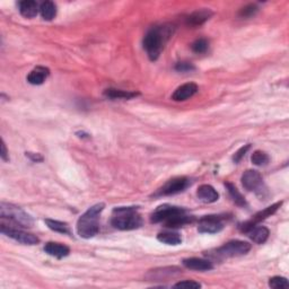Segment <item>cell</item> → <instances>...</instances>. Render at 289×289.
<instances>
[{
	"label": "cell",
	"mask_w": 289,
	"mask_h": 289,
	"mask_svg": "<svg viewBox=\"0 0 289 289\" xmlns=\"http://www.w3.org/2000/svg\"><path fill=\"white\" fill-rule=\"evenodd\" d=\"M175 288H201V285L199 283H197L195 280H184V281H180V283L174 285Z\"/></svg>",
	"instance_id": "cell-30"
},
{
	"label": "cell",
	"mask_w": 289,
	"mask_h": 289,
	"mask_svg": "<svg viewBox=\"0 0 289 289\" xmlns=\"http://www.w3.org/2000/svg\"><path fill=\"white\" fill-rule=\"evenodd\" d=\"M112 226L120 230H133L141 227L142 218L137 207H119L113 210Z\"/></svg>",
	"instance_id": "cell-3"
},
{
	"label": "cell",
	"mask_w": 289,
	"mask_h": 289,
	"mask_svg": "<svg viewBox=\"0 0 289 289\" xmlns=\"http://www.w3.org/2000/svg\"><path fill=\"white\" fill-rule=\"evenodd\" d=\"M18 8H20V13L22 16L25 18H34L38 15L39 12V6L34 0H24L18 3Z\"/></svg>",
	"instance_id": "cell-17"
},
{
	"label": "cell",
	"mask_w": 289,
	"mask_h": 289,
	"mask_svg": "<svg viewBox=\"0 0 289 289\" xmlns=\"http://www.w3.org/2000/svg\"><path fill=\"white\" fill-rule=\"evenodd\" d=\"M172 34H173V26L167 24L155 26L147 32L144 39V47L149 59L153 61L158 59Z\"/></svg>",
	"instance_id": "cell-1"
},
{
	"label": "cell",
	"mask_w": 289,
	"mask_h": 289,
	"mask_svg": "<svg viewBox=\"0 0 289 289\" xmlns=\"http://www.w3.org/2000/svg\"><path fill=\"white\" fill-rule=\"evenodd\" d=\"M251 250V244L244 241H230L216 250V258H235L246 254Z\"/></svg>",
	"instance_id": "cell-5"
},
{
	"label": "cell",
	"mask_w": 289,
	"mask_h": 289,
	"mask_svg": "<svg viewBox=\"0 0 289 289\" xmlns=\"http://www.w3.org/2000/svg\"><path fill=\"white\" fill-rule=\"evenodd\" d=\"M45 224L47 227L51 230H53V232L61 234H70V230H69V226L67 222L54 221V219H45Z\"/></svg>",
	"instance_id": "cell-24"
},
{
	"label": "cell",
	"mask_w": 289,
	"mask_h": 289,
	"mask_svg": "<svg viewBox=\"0 0 289 289\" xmlns=\"http://www.w3.org/2000/svg\"><path fill=\"white\" fill-rule=\"evenodd\" d=\"M269 286L274 289H288L289 288V281L285 277H272L269 280Z\"/></svg>",
	"instance_id": "cell-27"
},
{
	"label": "cell",
	"mask_w": 289,
	"mask_h": 289,
	"mask_svg": "<svg viewBox=\"0 0 289 289\" xmlns=\"http://www.w3.org/2000/svg\"><path fill=\"white\" fill-rule=\"evenodd\" d=\"M198 91V86L195 83H186L183 84L180 87H178L174 90L173 95H172V100L175 102H183L191 98Z\"/></svg>",
	"instance_id": "cell-12"
},
{
	"label": "cell",
	"mask_w": 289,
	"mask_h": 289,
	"mask_svg": "<svg viewBox=\"0 0 289 289\" xmlns=\"http://www.w3.org/2000/svg\"><path fill=\"white\" fill-rule=\"evenodd\" d=\"M49 69L44 67H36L27 76V82L32 85H42L49 76Z\"/></svg>",
	"instance_id": "cell-18"
},
{
	"label": "cell",
	"mask_w": 289,
	"mask_h": 289,
	"mask_svg": "<svg viewBox=\"0 0 289 289\" xmlns=\"http://www.w3.org/2000/svg\"><path fill=\"white\" fill-rule=\"evenodd\" d=\"M195 69H196L195 66L190 64V62H178V64H177V66H175V70L180 72H189V71L195 70Z\"/></svg>",
	"instance_id": "cell-31"
},
{
	"label": "cell",
	"mask_w": 289,
	"mask_h": 289,
	"mask_svg": "<svg viewBox=\"0 0 289 289\" xmlns=\"http://www.w3.org/2000/svg\"><path fill=\"white\" fill-rule=\"evenodd\" d=\"M44 251L45 253L57 259L66 258L68 257L69 253H70V248L68 246H66V245L61 243H56V242L46 243L44 246Z\"/></svg>",
	"instance_id": "cell-16"
},
{
	"label": "cell",
	"mask_w": 289,
	"mask_h": 289,
	"mask_svg": "<svg viewBox=\"0 0 289 289\" xmlns=\"http://www.w3.org/2000/svg\"><path fill=\"white\" fill-rule=\"evenodd\" d=\"M182 213H185V210L183 209V208L170 206V204H163V206L157 207V209L154 211L151 217V221L152 222H155V224H157V222H166L168 218Z\"/></svg>",
	"instance_id": "cell-9"
},
{
	"label": "cell",
	"mask_w": 289,
	"mask_h": 289,
	"mask_svg": "<svg viewBox=\"0 0 289 289\" xmlns=\"http://www.w3.org/2000/svg\"><path fill=\"white\" fill-rule=\"evenodd\" d=\"M190 183L191 182H190L189 178L184 177L172 178V180L167 181L165 184L158 190L157 195L158 196L178 195V193L184 191V190L190 185Z\"/></svg>",
	"instance_id": "cell-8"
},
{
	"label": "cell",
	"mask_w": 289,
	"mask_h": 289,
	"mask_svg": "<svg viewBox=\"0 0 289 289\" xmlns=\"http://www.w3.org/2000/svg\"><path fill=\"white\" fill-rule=\"evenodd\" d=\"M251 160L252 163L254 164V165L257 166H266L268 165L269 163V156L267 155L265 152H261V151H257L252 154V157H251Z\"/></svg>",
	"instance_id": "cell-26"
},
{
	"label": "cell",
	"mask_w": 289,
	"mask_h": 289,
	"mask_svg": "<svg viewBox=\"0 0 289 289\" xmlns=\"http://www.w3.org/2000/svg\"><path fill=\"white\" fill-rule=\"evenodd\" d=\"M213 14L214 13L211 12L210 9L207 8L196 10V12L190 14L188 18H186V22H188V24L191 25V26H200V25L206 23V22L213 16Z\"/></svg>",
	"instance_id": "cell-15"
},
{
	"label": "cell",
	"mask_w": 289,
	"mask_h": 289,
	"mask_svg": "<svg viewBox=\"0 0 289 289\" xmlns=\"http://www.w3.org/2000/svg\"><path fill=\"white\" fill-rule=\"evenodd\" d=\"M281 204H283V201H279V202L273 203L272 206L266 208V209H263L262 211H259V213L255 214L253 216V218L250 219V221H247V222H243V224H241L240 225V230L242 233H246L247 234L252 228L254 227V226H257V224H259V222H261L262 221H265V219H267L268 217H270V216L276 213V211L281 207Z\"/></svg>",
	"instance_id": "cell-7"
},
{
	"label": "cell",
	"mask_w": 289,
	"mask_h": 289,
	"mask_svg": "<svg viewBox=\"0 0 289 289\" xmlns=\"http://www.w3.org/2000/svg\"><path fill=\"white\" fill-rule=\"evenodd\" d=\"M104 95L109 98H112V100H130V98L136 97L138 93L115 89H108L104 90Z\"/></svg>",
	"instance_id": "cell-21"
},
{
	"label": "cell",
	"mask_w": 289,
	"mask_h": 289,
	"mask_svg": "<svg viewBox=\"0 0 289 289\" xmlns=\"http://www.w3.org/2000/svg\"><path fill=\"white\" fill-rule=\"evenodd\" d=\"M248 237L257 244H263L269 237V229L265 226H254L250 232L247 233Z\"/></svg>",
	"instance_id": "cell-20"
},
{
	"label": "cell",
	"mask_w": 289,
	"mask_h": 289,
	"mask_svg": "<svg viewBox=\"0 0 289 289\" xmlns=\"http://www.w3.org/2000/svg\"><path fill=\"white\" fill-rule=\"evenodd\" d=\"M1 158H2V160H5V162H8L9 160L8 152H7L5 141H2V145H1Z\"/></svg>",
	"instance_id": "cell-34"
},
{
	"label": "cell",
	"mask_w": 289,
	"mask_h": 289,
	"mask_svg": "<svg viewBox=\"0 0 289 289\" xmlns=\"http://www.w3.org/2000/svg\"><path fill=\"white\" fill-rule=\"evenodd\" d=\"M197 196L201 201L206 203H213L219 199V193L216 191L214 186L209 184L200 185L197 191Z\"/></svg>",
	"instance_id": "cell-14"
},
{
	"label": "cell",
	"mask_w": 289,
	"mask_h": 289,
	"mask_svg": "<svg viewBox=\"0 0 289 289\" xmlns=\"http://www.w3.org/2000/svg\"><path fill=\"white\" fill-rule=\"evenodd\" d=\"M182 265L190 270H196V271H209L214 269L213 263L209 260L199 259V258H188L182 261Z\"/></svg>",
	"instance_id": "cell-13"
},
{
	"label": "cell",
	"mask_w": 289,
	"mask_h": 289,
	"mask_svg": "<svg viewBox=\"0 0 289 289\" xmlns=\"http://www.w3.org/2000/svg\"><path fill=\"white\" fill-rule=\"evenodd\" d=\"M193 218L191 216H188L186 213H182V214H178V215H175L173 217L168 218L166 222H164V224H165L166 227L168 228H178V227H182V226H184L186 224H189V222H192Z\"/></svg>",
	"instance_id": "cell-19"
},
{
	"label": "cell",
	"mask_w": 289,
	"mask_h": 289,
	"mask_svg": "<svg viewBox=\"0 0 289 289\" xmlns=\"http://www.w3.org/2000/svg\"><path fill=\"white\" fill-rule=\"evenodd\" d=\"M157 240H158L160 243H164L166 245H173V246H177V245H180L182 243L181 235L175 232L160 233L158 234V236H157Z\"/></svg>",
	"instance_id": "cell-22"
},
{
	"label": "cell",
	"mask_w": 289,
	"mask_h": 289,
	"mask_svg": "<svg viewBox=\"0 0 289 289\" xmlns=\"http://www.w3.org/2000/svg\"><path fill=\"white\" fill-rule=\"evenodd\" d=\"M224 228L222 218L219 216H204L199 221L198 230L200 233L216 234Z\"/></svg>",
	"instance_id": "cell-10"
},
{
	"label": "cell",
	"mask_w": 289,
	"mask_h": 289,
	"mask_svg": "<svg viewBox=\"0 0 289 289\" xmlns=\"http://www.w3.org/2000/svg\"><path fill=\"white\" fill-rule=\"evenodd\" d=\"M0 216L3 219H9V222L21 227H32L34 224L30 215L13 203H0Z\"/></svg>",
	"instance_id": "cell-4"
},
{
	"label": "cell",
	"mask_w": 289,
	"mask_h": 289,
	"mask_svg": "<svg viewBox=\"0 0 289 289\" xmlns=\"http://www.w3.org/2000/svg\"><path fill=\"white\" fill-rule=\"evenodd\" d=\"M208 47H209V42L207 41L206 39H198L196 40L195 42L192 43L191 45V49L195 53H204L206 51L208 50Z\"/></svg>",
	"instance_id": "cell-28"
},
{
	"label": "cell",
	"mask_w": 289,
	"mask_h": 289,
	"mask_svg": "<svg viewBox=\"0 0 289 289\" xmlns=\"http://www.w3.org/2000/svg\"><path fill=\"white\" fill-rule=\"evenodd\" d=\"M104 203H97L90 207L77 222V234L85 240L93 239L100 230V216L104 210Z\"/></svg>",
	"instance_id": "cell-2"
},
{
	"label": "cell",
	"mask_w": 289,
	"mask_h": 289,
	"mask_svg": "<svg viewBox=\"0 0 289 289\" xmlns=\"http://www.w3.org/2000/svg\"><path fill=\"white\" fill-rule=\"evenodd\" d=\"M0 230L3 235L10 237V239L15 240L16 242L25 244V245H35L39 244L40 239L38 236L33 235V234L23 232V230L14 228L13 226H6L5 224H2L0 226Z\"/></svg>",
	"instance_id": "cell-6"
},
{
	"label": "cell",
	"mask_w": 289,
	"mask_h": 289,
	"mask_svg": "<svg viewBox=\"0 0 289 289\" xmlns=\"http://www.w3.org/2000/svg\"><path fill=\"white\" fill-rule=\"evenodd\" d=\"M258 10H259V8L255 3H250V5L243 7V8L240 10L239 15L242 18H248V17L254 16L255 14L258 13Z\"/></svg>",
	"instance_id": "cell-29"
},
{
	"label": "cell",
	"mask_w": 289,
	"mask_h": 289,
	"mask_svg": "<svg viewBox=\"0 0 289 289\" xmlns=\"http://www.w3.org/2000/svg\"><path fill=\"white\" fill-rule=\"evenodd\" d=\"M251 148V145H245V146H243V147H241L239 151H237L236 153H235V155H234V157H233V159H234V162L235 163H239L241 159L243 158V157L245 156V154L247 153V151L248 149Z\"/></svg>",
	"instance_id": "cell-32"
},
{
	"label": "cell",
	"mask_w": 289,
	"mask_h": 289,
	"mask_svg": "<svg viewBox=\"0 0 289 289\" xmlns=\"http://www.w3.org/2000/svg\"><path fill=\"white\" fill-rule=\"evenodd\" d=\"M226 188L228 189V192L230 197H232V199L234 200V202H235L237 206L240 207H245L246 206V200L244 199V197L241 195L239 190H237V188L235 185H233L232 183H226Z\"/></svg>",
	"instance_id": "cell-25"
},
{
	"label": "cell",
	"mask_w": 289,
	"mask_h": 289,
	"mask_svg": "<svg viewBox=\"0 0 289 289\" xmlns=\"http://www.w3.org/2000/svg\"><path fill=\"white\" fill-rule=\"evenodd\" d=\"M40 13L43 20L52 21L57 15V6L53 1H44L41 3L40 7Z\"/></svg>",
	"instance_id": "cell-23"
},
{
	"label": "cell",
	"mask_w": 289,
	"mask_h": 289,
	"mask_svg": "<svg viewBox=\"0 0 289 289\" xmlns=\"http://www.w3.org/2000/svg\"><path fill=\"white\" fill-rule=\"evenodd\" d=\"M26 157H28L33 162H42L43 157L40 155V154H35V153H26Z\"/></svg>",
	"instance_id": "cell-33"
},
{
	"label": "cell",
	"mask_w": 289,
	"mask_h": 289,
	"mask_svg": "<svg viewBox=\"0 0 289 289\" xmlns=\"http://www.w3.org/2000/svg\"><path fill=\"white\" fill-rule=\"evenodd\" d=\"M242 184L247 191H262L263 180L261 174L255 170H247L242 175Z\"/></svg>",
	"instance_id": "cell-11"
}]
</instances>
